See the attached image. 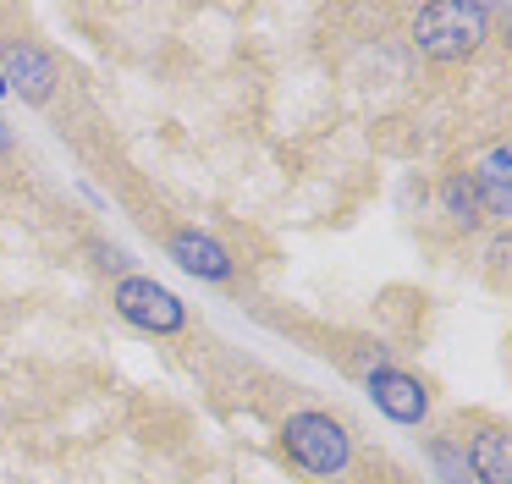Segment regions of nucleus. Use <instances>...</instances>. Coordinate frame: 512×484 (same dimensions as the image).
Returning <instances> with one entry per match:
<instances>
[{"label": "nucleus", "mask_w": 512, "mask_h": 484, "mask_svg": "<svg viewBox=\"0 0 512 484\" xmlns=\"http://www.w3.org/2000/svg\"><path fill=\"white\" fill-rule=\"evenodd\" d=\"M413 50L430 55V61L452 66L479 55V44L490 39V6L479 0H430V6L413 11Z\"/></svg>", "instance_id": "1"}, {"label": "nucleus", "mask_w": 512, "mask_h": 484, "mask_svg": "<svg viewBox=\"0 0 512 484\" xmlns=\"http://www.w3.org/2000/svg\"><path fill=\"white\" fill-rule=\"evenodd\" d=\"M281 451L298 473L309 479H336V473L353 462V435L336 413H320V407H303V413L281 418Z\"/></svg>", "instance_id": "2"}, {"label": "nucleus", "mask_w": 512, "mask_h": 484, "mask_svg": "<svg viewBox=\"0 0 512 484\" xmlns=\"http://www.w3.org/2000/svg\"><path fill=\"white\" fill-rule=\"evenodd\" d=\"M111 303H116V314L133 330H144V336H177V330L188 325V303H182L171 286H160L155 275H116Z\"/></svg>", "instance_id": "3"}, {"label": "nucleus", "mask_w": 512, "mask_h": 484, "mask_svg": "<svg viewBox=\"0 0 512 484\" xmlns=\"http://www.w3.org/2000/svg\"><path fill=\"white\" fill-rule=\"evenodd\" d=\"M0 83L17 88L28 105H45V99L56 94V83H61V66H56V55H50L45 44L12 39L6 50H0Z\"/></svg>", "instance_id": "4"}, {"label": "nucleus", "mask_w": 512, "mask_h": 484, "mask_svg": "<svg viewBox=\"0 0 512 484\" xmlns=\"http://www.w3.org/2000/svg\"><path fill=\"white\" fill-rule=\"evenodd\" d=\"M166 253L182 264L188 275H199V281H232L237 275V264H232V253H226V242L221 237H210V231H199V226H177L166 237Z\"/></svg>", "instance_id": "5"}, {"label": "nucleus", "mask_w": 512, "mask_h": 484, "mask_svg": "<svg viewBox=\"0 0 512 484\" xmlns=\"http://www.w3.org/2000/svg\"><path fill=\"white\" fill-rule=\"evenodd\" d=\"M369 396H375V407L391 424H424V418H430V385H424L419 374L375 369L369 374Z\"/></svg>", "instance_id": "6"}, {"label": "nucleus", "mask_w": 512, "mask_h": 484, "mask_svg": "<svg viewBox=\"0 0 512 484\" xmlns=\"http://www.w3.org/2000/svg\"><path fill=\"white\" fill-rule=\"evenodd\" d=\"M468 479L474 484H512V435L501 424H479L468 435Z\"/></svg>", "instance_id": "7"}, {"label": "nucleus", "mask_w": 512, "mask_h": 484, "mask_svg": "<svg viewBox=\"0 0 512 484\" xmlns=\"http://www.w3.org/2000/svg\"><path fill=\"white\" fill-rule=\"evenodd\" d=\"M507 171H512V149L507 143H496V149L485 154V165L479 171H468V182H474V198H479V215H512V187H507Z\"/></svg>", "instance_id": "8"}, {"label": "nucleus", "mask_w": 512, "mask_h": 484, "mask_svg": "<svg viewBox=\"0 0 512 484\" xmlns=\"http://www.w3.org/2000/svg\"><path fill=\"white\" fill-rule=\"evenodd\" d=\"M441 204H446V215H457L463 226H479V198H474V182H468V171H452L441 182Z\"/></svg>", "instance_id": "9"}, {"label": "nucleus", "mask_w": 512, "mask_h": 484, "mask_svg": "<svg viewBox=\"0 0 512 484\" xmlns=\"http://www.w3.org/2000/svg\"><path fill=\"white\" fill-rule=\"evenodd\" d=\"M435 468H441V479H446V484H468V479H463V473H468V462L457 457V446H452V440H435Z\"/></svg>", "instance_id": "10"}, {"label": "nucleus", "mask_w": 512, "mask_h": 484, "mask_svg": "<svg viewBox=\"0 0 512 484\" xmlns=\"http://www.w3.org/2000/svg\"><path fill=\"white\" fill-rule=\"evenodd\" d=\"M12 154V127H6V116H0V160Z\"/></svg>", "instance_id": "11"}, {"label": "nucleus", "mask_w": 512, "mask_h": 484, "mask_svg": "<svg viewBox=\"0 0 512 484\" xmlns=\"http://www.w3.org/2000/svg\"><path fill=\"white\" fill-rule=\"evenodd\" d=\"M0 94H6V83H0Z\"/></svg>", "instance_id": "12"}]
</instances>
